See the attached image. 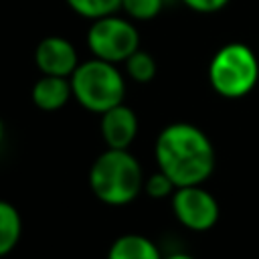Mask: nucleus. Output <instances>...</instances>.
Wrapping results in <instances>:
<instances>
[{
	"label": "nucleus",
	"instance_id": "1",
	"mask_svg": "<svg viewBox=\"0 0 259 259\" xmlns=\"http://www.w3.org/2000/svg\"><path fill=\"white\" fill-rule=\"evenodd\" d=\"M154 156L176 188L204 184L214 172L217 154L210 138L194 123L174 121L160 130Z\"/></svg>",
	"mask_w": 259,
	"mask_h": 259
},
{
	"label": "nucleus",
	"instance_id": "2",
	"mask_svg": "<svg viewBox=\"0 0 259 259\" xmlns=\"http://www.w3.org/2000/svg\"><path fill=\"white\" fill-rule=\"evenodd\" d=\"M144 170L130 150L105 148L89 168V188L107 206H125L144 192Z\"/></svg>",
	"mask_w": 259,
	"mask_h": 259
},
{
	"label": "nucleus",
	"instance_id": "3",
	"mask_svg": "<svg viewBox=\"0 0 259 259\" xmlns=\"http://www.w3.org/2000/svg\"><path fill=\"white\" fill-rule=\"evenodd\" d=\"M69 79L73 99L91 113L101 115L107 109L123 103L125 75L121 73L119 65L91 57L81 61Z\"/></svg>",
	"mask_w": 259,
	"mask_h": 259
},
{
	"label": "nucleus",
	"instance_id": "4",
	"mask_svg": "<svg viewBox=\"0 0 259 259\" xmlns=\"http://www.w3.org/2000/svg\"><path fill=\"white\" fill-rule=\"evenodd\" d=\"M259 81V59L245 42L223 45L208 63V83L221 97L239 99L255 89Z\"/></svg>",
	"mask_w": 259,
	"mask_h": 259
},
{
	"label": "nucleus",
	"instance_id": "5",
	"mask_svg": "<svg viewBox=\"0 0 259 259\" xmlns=\"http://www.w3.org/2000/svg\"><path fill=\"white\" fill-rule=\"evenodd\" d=\"M87 47L95 59L121 65L140 49V32L134 20L127 16L109 14L91 20L87 30Z\"/></svg>",
	"mask_w": 259,
	"mask_h": 259
},
{
	"label": "nucleus",
	"instance_id": "6",
	"mask_svg": "<svg viewBox=\"0 0 259 259\" xmlns=\"http://www.w3.org/2000/svg\"><path fill=\"white\" fill-rule=\"evenodd\" d=\"M170 204L176 221L184 229L194 233L212 229L221 214L217 198L202 184L176 188L174 194L170 196Z\"/></svg>",
	"mask_w": 259,
	"mask_h": 259
},
{
	"label": "nucleus",
	"instance_id": "7",
	"mask_svg": "<svg viewBox=\"0 0 259 259\" xmlns=\"http://www.w3.org/2000/svg\"><path fill=\"white\" fill-rule=\"evenodd\" d=\"M79 63L81 61L75 45L59 34L45 36L34 49V65L40 71V75L71 77Z\"/></svg>",
	"mask_w": 259,
	"mask_h": 259
},
{
	"label": "nucleus",
	"instance_id": "8",
	"mask_svg": "<svg viewBox=\"0 0 259 259\" xmlns=\"http://www.w3.org/2000/svg\"><path fill=\"white\" fill-rule=\"evenodd\" d=\"M138 130H140L138 115L125 103H119V105L107 109L105 113H101L99 132H101V138L107 148L130 150V146L134 144V140L138 136Z\"/></svg>",
	"mask_w": 259,
	"mask_h": 259
},
{
	"label": "nucleus",
	"instance_id": "9",
	"mask_svg": "<svg viewBox=\"0 0 259 259\" xmlns=\"http://www.w3.org/2000/svg\"><path fill=\"white\" fill-rule=\"evenodd\" d=\"M71 97H73V89L69 77L40 75L30 89L32 103L42 111H59L69 103Z\"/></svg>",
	"mask_w": 259,
	"mask_h": 259
},
{
	"label": "nucleus",
	"instance_id": "10",
	"mask_svg": "<svg viewBox=\"0 0 259 259\" xmlns=\"http://www.w3.org/2000/svg\"><path fill=\"white\" fill-rule=\"evenodd\" d=\"M107 259H162V253L150 237L140 233H125L111 243Z\"/></svg>",
	"mask_w": 259,
	"mask_h": 259
},
{
	"label": "nucleus",
	"instance_id": "11",
	"mask_svg": "<svg viewBox=\"0 0 259 259\" xmlns=\"http://www.w3.org/2000/svg\"><path fill=\"white\" fill-rule=\"evenodd\" d=\"M22 235V219L18 208L0 198V257L14 251Z\"/></svg>",
	"mask_w": 259,
	"mask_h": 259
},
{
	"label": "nucleus",
	"instance_id": "12",
	"mask_svg": "<svg viewBox=\"0 0 259 259\" xmlns=\"http://www.w3.org/2000/svg\"><path fill=\"white\" fill-rule=\"evenodd\" d=\"M123 69H125V77H127V79L146 85V83L154 81L156 71H158V65H156V59H154L148 51L138 49L136 53H132V55L125 59Z\"/></svg>",
	"mask_w": 259,
	"mask_h": 259
},
{
	"label": "nucleus",
	"instance_id": "13",
	"mask_svg": "<svg viewBox=\"0 0 259 259\" xmlns=\"http://www.w3.org/2000/svg\"><path fill=\"white\" fill-rule=\"evenodd\" d=\"M65 2L75 14L87 20H97L109 14H117L121 10V0H65Z\"/></svg>",
	"mask_w": 259,
	"mask_h": 259
},
{
	"label": "nucleus",
	"instance_id": "14",
	"mask_svg": "<svg viewBox=\"0 0 259 259\" xmlns=\"http://www.w3.org/2000/svg\"><path fill=\"white\" fill-rule=\"evenodd\" d=\"M166 0H121V12L134 22H148L156 18Z\"/></svg>",
	"mask_w": 259,
	"mask_h": 259
},
{
	"label": "nucleus",
	"instance_id": "15",
	"mask_svg": "<svg viewBox=\"0 0 259 259\" xmlns=\"http://www.w3.org/2000/svg\"><path fill=\"white\" fill-rule=\"evenodd\" d=\"M174 190H176L174 182L162 170H156V172H152L150 176L144 178V192L150 198H158V200L160 198H168V196L174 194Z\"/></svg>",
	"mask_w": 259,
	"mask_h": 259
},
{
	"label": "nucleus",
	"instance_id": "16",
	"mask_svg": "<svg viewBox=\"0 0 259 259\" xmlns=\"http://www.w3.org/2000/svg\"><path fill=\"white\" fill-rule=\"evenodd\" d=\"M184 6H188L190 10L194 12H200V14H212V12H219L223 10L231 0H180Z\"/></svg>",
	"mask_w": 259,
	"mask_h": 259
},
{
	"label": "nucleus",
	"instance_id": "17",
	"mask_svg": "<svg viewBox=\"0 0 259 259\" xmlns=\"http://www.w3.org/2000/svg\"><path fill=\"white\" fill-rule=\"evenodd\" d=\"M162 259H196V257H192V255H188V253L178 251V253H170V255H166V257H162Z\"/></svg>",
	"mask_w": 259,
	"mask_h": 259
},
{
	"label": "nucleus",
	"instance_id": "18",
	"mask_svg": "<svg viewBox=\"0 0 259 259\" xmlns=\"http://www.w3.org/2000/svg\"><path fill=\"white\" fill-rule=\"evenodd\" d=\"M4 136H6V125H4V119L0 117V144H2V140H4Z\"/></svg>",
	"mask_w": 259,
	"mask_h": 259
}]
</instances>
